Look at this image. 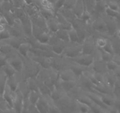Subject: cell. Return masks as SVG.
I'll list each match as a JSON object with an SVG mask.
<instances>
[{
	"instance_id": "57",
	"label": "cell",
	"mask_w": 120,
	"mask_h": 113,
	"mask_svg": "<svg viewBox=\"0 0 120 113\" xmlns=\"http://www.w3.org/2000/svg\"><path fill=\"white\" fill-rule=\"evenodd\" d=\"M94 1H95V2H97V1H100V0H94Z\"/></svg>"
},
{
	"instance_id": "26",
	"label": "cell",
	"mask_w": 120,
	"mask_h": 113,
	"mask_svg": "<svg viewBox=\"0 0 120 113\" xmlns=\"http://www.w3.org/2000/svg\"><path fill=\"white\" fill-rule=\"evenodd\" d=\"M40 96L41 95H40V92H38V91H30L28 95V98L30 104L35 105L36 102L39 100V98H40Z\"/></svg>"
},
{
	"instance_id": "55",
	"label": "cell",
	"mask_w": 120,
	"mask_h": 113,
	"mask_svg": "<svg viewBox=\"0 0 120 113\" xmlns=\"http://www.w3.org/2000/svg\"><path fill=\"white\" fill-rule=\"evenodd\" d=\"M116 32H117V35H118V37L120 39V29L117 30V31H116Z\"/></svg>"
},
{
	"instance_id": "29",
	"label": "cell",
	"mask_w": 120,
	"mask_h": 113,
	"mask_svg": "<svg viewBox=\"0 0 120 113\" xmlns=\"http://www.w3.org/2000/svg\"><path fill=\"white\" fill-rule=\"evenodd\" d=\"M7 79H8V76L0 68V93H1V95L4 92L5 85H6V82H7Z\"/></svg>"
},
{
	"instance_id": "42",
	"label": "cell",
	"mask_w": 120,
	"mask_h": 113,
	"mask_svg": "<svg viewBox=\"0 0 120 113\" xmlns=\"http://www.w3.org/2000/svg\"><path fill=\"white\" fill-rule=\"evenodd\" d=\"M77 101H79V102H82V103L86 104V105H89V106L93 104V101L91 100V99H90V98H88L87 95L82 96V97H80V98H78Z\"/></svg>"
},
{
	"instance_id": "25",
	"label": "cell",
	"mask_w": 120,
	"mask_h": 113,
	"mask_svg": "<svg viewBox=\"0 0 120 113\" xmlns=\"http://www.w3.org/2000/svg\"><path fill=\"white\" fill-rule=\"evenodd\" d=\"M57 37L60 40L64 41L65 42H70V39H69V34H68V30L66 29H59L55 32Z\"/></svg>"
},
{
	"instance_id": "32",
	"label": "cell",
	"mask_w": 120,
	"mask_h": 113,
	"mask_svg": "<svg viewBox=\"0 0 120 113\" xmlns=\"http://www.w3.org/2000/svg\"><path fill=\"white\" fill-rule=\"evenodd\" d=\"M50 35H51V32H49V31H44V32L41 33L36 39H37L40 42L46 43V44H47L48 41L50 39Z\"/></svg>"
},
{
	"instance_id": "14",
	"label": "cell",
	"mask_w": 120,
	"mask_h": 113,
	"mask_svg": "<svg viewBox=\"0 0 120 113\" xmlns=\"http://www.w3.org/2000/svg\"><path fill=\"white\" fill-rule=\"evenodd\" d=\"M65 43H66L65 42L58 39L55 43H53L52 45L51 46L52 52L55 53L56 54H61L65 48Z\"/></svg>"
},
{
	"instance_id": "24",
	"label": "cell",
	"mask_w": 120,
	"mask_h": 113,
	"mask_svg": "<svg viewBox=\"0 0 120 113\" xmlns=\"http://www.w3.org/2000/svg\"><path fill=\"white\" fill-rule=\"evenodd\" d=\"M1 69H2V71L4 72V73L6 74V75L8 76V77H10V76H13L15 75V73H16V71L13 68V67L11 65H10L8 62H6L4 66H2L1 67Z\"/></svg>"
},
{
	"instance_id": "35",
	"label": "cell",
	"mask_w": 120,
	"mask_h": 113,
	"mask_svg": "<svg viewBox=\"0 0 120 113\" xmlns=\"http://www.w3.org/2000/svg\"><path fill=\"white\" fill-rule=\"evenodd\" d=\"M79 19H80V20H82V21H83V22H84V23H90V21H91V14L88 12V10H86V8L84 9V10L82 11V15L80 16Z\"/></svg>"
},
{
	"instance_id": "60",
	"label": "cell",
	"mask_w": 120,
	"mask_h": 113,
	"mask_svg": "<svg viewBox=\"0 0 120 113\" xmlns=\"http://www.w3.org/2000/svg\"><path fill=\"white\" fill-rule=\"evenodd\" d=\"M0 95H1V93H0Z\"/></svg>"
},
{
	"instance_id": "40",
	"label": "cell",
	"mask_w": 120,
	"mask_h": 113,
	"mask_svg": "<svg viewBox=\"0 0 120 113\" xmlns=\"http://www.w3.org/2000/svg\"><path fill=\"white\" fill-rule=\"evenodd\" d=\"M105 111L104 109H102L100 106H99L98 105L94 104L93 102V104L90 105V112H95V113H100V112H104Z\"/></svg>"
},
{
	"instance_id": "37",
	"label": "cell",
	"mask_w": 120,
	"mask_h": 113,
	"mask_svg": "<svg viewBox=\"0 0 120 113\" xmlns=\"http://www.w3.org/2000/svg\"><path fill=\"white\" fill-rule=\"evenodd\" d=\"M40 4L42 8L54 10V5L50 0H40Z\"/></svg>"
},
{
	"instance_id": "15",
	"label": "cell",
	"mask_w": 120,
	"mask_h": 113,
	"mask_svg": "<svg viewBox=\"0 0 120 113\" xmlns=\"http://www.w3.org/2000/svg\"><path fill=\"white\" fill-rule=\"evenodd\" d=\"M23 10L29 17L39 12V7L37 4H35V3H33L31 4H25V6L23 7Z\"/></svg>"
},
{
	"instance_id": "9",
	"label": "cell",
	"mask_w": 120,
	"mask_h": 113,
	"mask_svg": "<svg viewBox=\"0 0 120 113\" xmlns=\"http://www.w3.org/2000/svg\"><path fill=\"white\" fill-rule=\"evenodd\" d=\"M58 12L61 13L63 15V17H64L68 22H70V23H73V22L77 18L76 16L75 15V13L73 12V10H70V9H67V8L61 7L59 10H58Z\"/></svg>"
},
{
	"instance_id": "34",
	"label": "cell",
	"mask_w": 120,
	"mask_h": 113,
	"mask_svg": "<svg viewBox=\"0 0 120 113\" xmlns=\"http://www.w3.org/2000/svg\"><path fill=\"white\" fill-rule=\"evenodd\" d=\"M76 105H77V109L80 112H90V106L86 105L84 103H82V102H79V101L76 100Z\"/></svg>"
},
{
	"instance_id": "8",
	"label": "cell",
	"mask_w": 120,
	"mask_h": 113,
	"mask_svg": "<svg viewBox=\"0 0 120 113\" xmlns=\"http://www.w3.org/2000/svg\"><path fill=\"white\" fill-rule=\"evenodd\" d=\"M94 44L91 38H87L83 41V44L82 45V54H90L94 52Z\"/></svg>"
},
{
	"instance_id": "10",
	"label": "cell",
	"mask_w": 120,
	"mask_h": 113,
	"mask_svg": "<svg viewBox=\"0 0 120 113\" xmlns=\"http://www.w3.org/2000/svg\"><path fill=\"white\" fill-rule=\"evenodd\" d=\"M92 65H93V70L94 71V73H102V74L106 73L107 68H106V66H105V62L103 61L101 59L98 60H94Z\"/></svg>"
},
{
	"instance_id": "2",
	"label": "cell",
	"mask_w": 120,
	"mask_h": 113,
	"mask_svg": "<svg viewBox=\"0 0 120 113\" xmlns=\"http://www.w3.org/2000/svg\"><path fill=\"white\" fill-rule=\"evenodd\" d=\"M94 60V57L92 54H80L79 55L74 58V61L75 63L83 66V67H88L92 65Z\"/></svg>"
},
{
	"instance_id": "53",
	"label": "cell",
	"mask_w": 120,
	"mask_h": 113,
	"mask_svg": "<svg viewBox=\"0 0 120 113\" xmlns=\"http://www.w3.org/2000/svg\"><path fill=\"white\" fill-rule=\"evenodd\" d=\"M27 112H39L37 110V108H36V106H35V105H33V104H30L29 106H28V111H27Z\"/></svg>"
},
{
	"instance_id": "48",
	"label": "cell",
	"mask_w": 120,
	"mask_h": 113,
	"mask_svg": "<svg viewBox=\"0 0 120 113\" xmlns=\"http://www.w3.org/2000/svg\"><path fill=\"white\" fill-rule=\"evenodd\" d=\"M9 37H10V33H9V31H8L6 29H5L4 31L0 32V42L6 40V39H8Z\"/></svg>"
},
{
	"instance_id": "16",
	"label": "cell",
	"mask_w": 120,
	"mask_h": 113,
	"mask_svg": "<svg viewBox=\"0 0 120 113\" xmlns=\"http://www.w3.org/2000/svg\"><path fill=\"white\" fill-rule=\"evenodd\" d=\"M46 25H47V29H48V30H49V32L55 33L57 30L59 29H58V20H57V18H56L55 16H54L53 17L46 20Z\"/></svg>"
},
{
	"instance_id": "59",
	"label": "cell",
	"mask_w": 120,
	"mask_h": 113,
	"mask_svg": "<svg viewBox=\"0 0 120 113\" xmlns=\"http://www.w3.org/2000/svg\"><path fill=\"white\" fill-rule=\"evenodd\" d=\"M1 16H2V14H1V13H0V17H1Z\"/></svg>"
},
{
	"instance_id": "27",
	"label": "cell",
	"mask_w": 120,
	"mask_h": 113,
	"mask_svg": "<svg viewBox=\"0 0 120 113\" xmlns=\"http://www.w3.org/2000/svg\"><path fill=\"white\" fill-rule=\"evenodd\" d=\"M104 81H105V83L106 84L108 87L112 89L113 85H114V84L116 82V79L112 74H110V73H104Z\"/></svg>"
},
{
	"instance_id": "11",
	"label": "cell",
	"mask_w": 120,
	"mask_h": 113,
	"mask_svg": "<svg viewBox=\"0 0 120 113\" xmlns=\"http://www.w3.org/2000/svg\"><path fill=\"white\" fill-rule=\"evenodd\" d=\"M92 27L94 28V29H95L98 32H100V33L108 32L107 26L105 24V21L101 20V19H98V20L94 21L92 23Z\"/></svg>"
},
{
	"instance_id": "13",
	"label": "cell",
	"mask_w": 120,
	"mask_h": 113,
	"mask_svg": "<svg viewBox=\"0 0 120 113\" xmlns=\"http://www.w3.org/2000/svg\"><path fill=\"white\" fill-rule=\"evenodd\" d=\"M58 85H60V87L62 88L65 92H70V91H71L72 89L75 88V85H76V82H75V80L64 81V80H60L59 79H58Z\"/></svg>"
},
{
	"instance_id": "43",
	"label": "cell",
	"mask_w": 120,
	"mask_h": 113,
	"mask_svg": "<svg viewBox=\"0 0 120 113\" xmlns=\"http://www.w3.org/2000/svg\"><path fill=\"white\" fill-rule=\"evenodd\" d=\"M75 3H76V0H64V4L63 7L72 10L74 6H75Z\"/></svg>"
},
{
	"instance_id": "22",
	"label": "cell",
	"mask_w": 120,
	"mask_h": 113,
	"mask_svg": "<svg viewBox=\"0 0 120 113\" xmlns=\"http://www.w3.org/2000/svg\"><path fill=\"white\" fill-rule=\"evenodd\" d=\"M95 92L99 95V97H100V98L101 99V101L105 104V105H107L108 107H112V106L113 105V104H114V100H113L111 97H109L107 94H103V93L97 92Z\"/></svg>"
},
{
	"instance_id": "52",
	"label": "cell",
	"mask_w": 120,
	"mask_h": 113,
	"mask_svg": "<svg viewBox=\"0 0 120 113\" xmlns=\"http://www.w3.org/2000/svg\"><path fill=\"white\" fill-rule=\"evenodd\" d=\"M112 106L117 112H120V99H117V100L114 101V104H113Z\"/></svg>"
},
{
	"instance_id": "51",
	"label": "cell",
	"mask_w": 120,
	"mask_h": 113,
	"mask_svg": "<svg viewBox=\"0 0 120 113\" xmlns=\"http://www.w3.org/2000/svg\"><path fill=\"white\" fill-rule=\"evenodd\" d=\"M6 62H7V56L0 53V67L4 65Z\"/></svg>"
},
{
	"instance_id": "3",
	"label": "cell",
	"mask_w": 120,
	"mask_h": 113,
	"mask_svg": "<svg viewBox=\"0 0 120 113\" xmlns=\"http://www.w3.org/2000/svg\"><path fill=\"white\" fill-rule=\"evenodd\" d=\"M75 42H73L74 45L72 46H65L63 53L65 56L70 58H75L80 54H82V46L78 43L77 45H75Z\"/></svg>"
},
{
	"instance_id": "39",
	"label": "cell",
	"mask_w": 120,
	"mask_h": 113,
	"mask_svg": "<svg viewBox=\"0 0 120 113\" xmlns=\"http://www.w3.org/2000/svg\"><path fill=\"white\" fill-rule=\"evenodd\" d=\"M94 9H95L96 11H98V12H105V4L102 2V0H100V1H97L96 4H95Z\"/></svg>"
},
{
	"instance_id": "28",
	"label": "cell",
	"mask_w": 120,
	"mask_h": 113,
	"mask_svg": "<svg viewBox=\"0 0 120 113\" xmlns=\"http://www.w3.org/2000/svg\"><path fill=\"white\" fill-rule=\"evenodd\" d=\"M26 81H27V84H28L30 91H38L39 92V86H38V82L36 79L29 77V78H27Z\"/></svg>"
},
{
	"instance_id": "58",
	"label": "cell",
	"mask_w": 120,
	"mask_h": 113,
	"mask_svg": "<svg viewBox=\"0 0 120 113\" xmlns=\"http://www.w3.org/2000/svg\"><path fill=\"white\" fill-rule=\"evenodd\" d=\"M4 1H11V0H4Z\"/></svg>"
},
{
	"instance_id": "36",
	"label": "cell",
	"mask_w": 120,
	"mask_h": 113,
	"mask_svg": "<svg viewBox=\"0 0 120 113\" xmlns=\"http://www.w3.org/2000/svg\"><path fill=\"white\" fill-rule=\"evenodd\" d=\"M105 14L109 17H112V18L118 17V16H119V12H118V11H116V10H112V9H110L108 6H106V4H105Z\"/></svg>"
},
{
	"instance_id": "50",
	"label": "cell",
	"mask_w": 120,
	"mask_h": 113,
	"mask_svg": "<svg viewBox=\"0 0 120 113\" xmlns=\"http://www.w3.org/2000/svg\"><path fill=\"white\" fill-rule=\"evenodd\" d=\"M64 0H56L55 4H54V10H58L61 7L64 6Z\"/></svg>"
},
{
	"instance_id": "33",
	"label": "cell",
	"mask_w": 120,
	"mask_h": 113,
	"mask_svg": "<svg viewBox=\"0 0 120 113\" xmlns=\"http://www.w3.org/2000/svg\"><path fill=\"white\" fill-rule=\"evenodd\" d=\"M13 8L14 7L11 1H4L0 5V11H11Z\"/></svg>"
},
{
	"instance_id": "49",
	"label": "cell",
	"mask_w": 120,
	"mask_h": 113,
	"mask_svg": "<svg viewBox=\"0 0 120 113\" xmlns=\"http://www.w3.org/2000/svg\"><path fill=\"white\" fill-rule=\"evenodd\" d=\"M29 105H30V102H29V100H28V98H24V99H23L22 110V112H27Z\"/></svg>"
},
{
	"instance_id": "45",
	"label": "cell",
	"mask_w": 120,
	"mask_h": 113,
	"mask_svg": "<svg viewBox=\"0 0 120 113\" xmlns=\"http://www.w3.org/2000/svg\"><path fill=\"white\" fill-rule=\"evenodd\" d=\"M118 81H116L114 85L112 87V92L117 97H118V95H120V79L118 80Z\"/></svg>"
},
{
	"instance_id": "41",
	"label": "cell",
	"mask_w": 120,
	"mask_h": 113,
	"mask_svg": "<svg viewBox=\"0 0 120 113\" xmlns=\"http://www.w3.org/2000/svg\"><path fill=\"white\" fill-rule=\"evenodd\" d=\"M103 49L105 51H106L107 53L111 54L112 55H113L114 54V49H113V46L112 44V42H111L110 41L107 40V42H106V44H105V46L103 48Z\"/></svg>"
},
{
	"instance_id": "44",
	"label": "cell",
	"mask_w": 120,
	"mask_h": 113,
	"mask_svg": "<svg viewBox=\"0 0 120 113\" xmlns=\"http://www.w3.org/2000/svg\"><path fill=\"white\" fill-rule=\"evenodd\" d=\"M107 42V39L105 38H98L96 41V47L98 48H103Z\"/></svg>"
},
{
	"instance_id": "54",
	"label": "cell",
	"mask_w": 120,
	"mask_h": 113,
	"mask_svg": "<svg viewBox=\"0 0 120 113\" xmlns=\"http://www.w3.org/2000/svg\"><path fill=\"white\" fill-rule=\"evenodd\" d=\"M25 2L26 4H31L33 3H34V0H23Z\"/></svg>"
},
{
	"instance_id": "17",
	"label": "cell",
	"mask_w": 120,
	"mask_h": 113,
	"mask_svg": "<svg viewBox=\"0 0 120 113\" xmlns=\"http://www.w3.org/2000/svg\"><path fill=\"white\" fill-rule=\"evenodd\" d=\"M19 83H20V81H19V80L17 79L16 75L15 74V75H13V76L8 77L6 85L10 87V89L11 91H16V89L18 88Z\"/></svg>"
},
{
	"instance_id": "23",
	"label": "cell",
	"mask_w": 120,
	"mask_h": 113,
	"mask_svg": "<svg viewBox=\"0 0 120 113\" xmlns=\"http://www.w3.org/2000/svg\"><path fill=\"white\" fill-rule=\"evenodd\" d=\"M39 12L43 17L45 18V20H48L50 18L53 17L55 16V13L54 11L52 10H49V9H45V8H39Z\"/></svg>"
},
{
	"instance_id": "7",
	"label": "cell",
	"mask_w": 120,
	"mask_h": 113,
	"mask_svg": "<svg viewBox=\"0 0 120 113\" xmlns=\"http://www.w3.org/2000/svg\"><path fill=\"white\" fill-rule=\"evenodd\" d=\"M16 93H17V97L13 103V111L15 112H22L24 97H23L22 93L18 89H16Z\"/></svg>"
},
{
	"instance_id": "21",
	"label": "cell",
	"mask_w": 120,
	"mask_h": 113,
	"mask_svg": "<svg viewBox=\"0 0 120 113\" xmlns=\"http://www.w3.org/2000/svg\"><path fill=\"white\" fill-rule=\"evenodd\" d=\"M85 67H83L82 65H79L77 63H75V65H71L70 67V69L72 71L74 74H75L77 78H79L82 74L83 73V72L85 71Z\"/></svg>"
},
{
	"instance_id": "56",
	"label": "cell",
	"mask_w": 120,
	"mask_h": 113,
	"mask_svg": "<svg viewBox=\"0 0 120 113\" xmlns=\"http://www.w3.org/2000/svg\"><path fill=\"white\" fill-rule=\"evenodd\" d=\"M4 2V0H0V5L2 4H3Z\"/></svg>"
},
{
	"instance_id": "6",
	"label": "cell",
	"mask_w": 120,
	"mask_h": 113,
	"mask_svg": "<svg viewBox=\"0 0 120 113\" xmlns=\"http://www.w3.org/2000/svg\"><path fill=\"white\" fill-rule=\"evenodd\" d=\"M35 106L37 108L38 111L41 113H46L49 112V108H48V100L46 97L40 96L39 100L36 102Z\"/></svg>"
},
{
	"instance_id": "5",
	"label": "cell",
	"mask_w": 120,
	"mask_h": 113,
	"mask_svg": "<svg viewBox=\"0 0 120 113\" xmlns=\"http://www.w3.org/2000/svg\"><path fill=\"white\" fill-rule=\"evenodd\" d=\"M22 21V30L24 35L27 37L32 36V28H33V23L30 17L28 15L25 16L23 18L21 19Z\"/></svg>"
},
{
	"instance_id": "18",
	"label": "cell",
	"mask_w": 120,
	"mask_h": 113,
	"mask_svg": "<svg viewBox=\"0 0 120 113\" xmlns=\"http://www.w3.org/2000/svg\"><path fill=\"white\" fill-rule=\"evenodd\" d=\"M15 50H16V49H15L10 44L4 42H0V53H2L3 54L6 55L7 57L9 55H10L11 54H13V52Z\"/></svg>"
},
{
	"instance_id": "30",
	"label": "cell",
	"mask_w": 120,
	"mask_h": 113,
	"mask_svg": "<svg viewBox=\"0 0 120 113\" xmlns=\"http://www.w3.org/2000/svg\"><path fill=\"white\" fill-rule=\"evenodd\" d=\"M68 34H69V39H70V42H80L77 32L75 29V28L72 27L70 30H68Z\"/></svg>"
},
{
	"instance_id": "31",
	"label": "cell",
	"mask_w": 120,
	"mask_h": 113,
	"mask_svg": "<svg viewBox=\"0 0 120 113\" xmlns=\"http://www.w3.org/2000/svg\"><path fill=\"white\" fill-rule=\"evenodd\" d=\"M99 53H100V59H101L103 61H105V62H107L109 60H112L113 55H112L111 54L107 53V52L104 50L103 48H99Z\"/></svg>"
},
{
	"instance_id": "1",
	"label": "cell",
	"mask_w": 120,
	"mask_h": 113,
	"mask_svg": "<svg viewBox=\"0 0 120 113\" xmlns=\"http://www.w3.org/2000/svg\"><path fill=\"white\" fill-rule=\"evenodd\" d=\"M7 62L13 67L16 72H20L22 73L23 69V61L22 58L18 54H15V53L11 54L10 55L7 57Z\"/></svg>"
},
{
	"instance_id": "47",
	"label": "cell",
	"mask_w": 120,
	"mask_h": 113,
	"mask_svg": "<svg viewBox=\"0 0 120 113\" xmlns=\"http://www.w3.org/2000/svg\"><path fill=\"white\" fill-rule=\"evenodd\" d=\"M106 4V6H108V7L110 8V9H112V10L118 11V12L120 11L119 5H118L116 2H108L107 4Z\"/></svg>"
},
{
	"instance_id": "46",
	"label": "cell",
	"mask_w": 120,
	"mask_h": 113,
	"mask_svg": "<svg viewBox=\"0 0 120 113\" xmlns=\"http://www.w3.org/2000/svg\"><path fill=\"white\" fill-rule=\"evenodd\" d=\"M14 8H23L25 6V2L23 0H11Z\"/></svg>"
},
{
	"instance_id": "19",
	"label": "cell",
	"mask_w": 120,
	"mask_h": 113,
	"mask_svg": "<svg viewBox=\"0 0 120 113\" xmlns=\"http://www.w3.org/2000/svg\"><path fill=\"white\" fill-rule=\"evenodd\" d=\"M32 46L28 42H22L19 46V48H17L18 50V54L20 55L23 56V57H26L27 55V53L31 49Z\"/></svg>"
},
{
	"instance_id": "38",
	"label": "cell",
	"mask_w": 120,
	"mask_h": 113,
	"mask_svg": "<svg viewBox=\"0 0 120 113\" xmlns=\"http://www.w3.org/2000/svg\"><path fill=\"white\" fill-rule=\"evenodd\" d=\"M105 66H106V68H107V70L109 71H112V72H114L116 69H118V67L119 66L115 62V61H113L112 60H109L107 62H105Z\"/></svg>"
},
{
	"instance_id": "4",
	"label": "cell",
	"mask_w": 120,
	"mask_h": 113,
	"mask_svg": "<svg viewBox=\"0 0 120 113\" xmlns=\"http://www.w3.org/2000/svg\"><path fill=\"white\" fill-rule=\"evenodd\" d=\"M30 19L32 21L33 24L40 27V28H41L42 29L45 30V31H49L47 29V25H46V20L42 16L40 15V12H37L36 14L30 17Z\"/></svg>"
},
{
	"instance_id": "12",
	"label": "cell",
	"mask_w": 120,
	"mask_h": 113,
	"mask_svg": "<svg viewBox=\"0 0 120 113\" xmlns=\"http://www.w3.org/2000/svg\"><path fill=\"white\" fill-rule=\"evenodd\" d=\"M75 78H76V76L74 74V73L70 69L64 70L60 73H58V79H59L60 80H75Z\"/></svg>"
},
{
	"instance_id": "20",
	"label": "cell",
	"mask_w": 120,
	"mask_h": 113,
	"mask_svg": "<svg viewBox=\"0 0 120 113\" xmlns=\"http://www.w3.org/2000/svg\"><path fill=\"white\" fill-rule=\"evenodd\" d=\"M85 9V6H84V4L82 0H76V3H75V6L72 9L73 12L75 13V15L76 16V17L79 18L80 16L82 15V11Z\"/></svg>"
}]
</instances>
